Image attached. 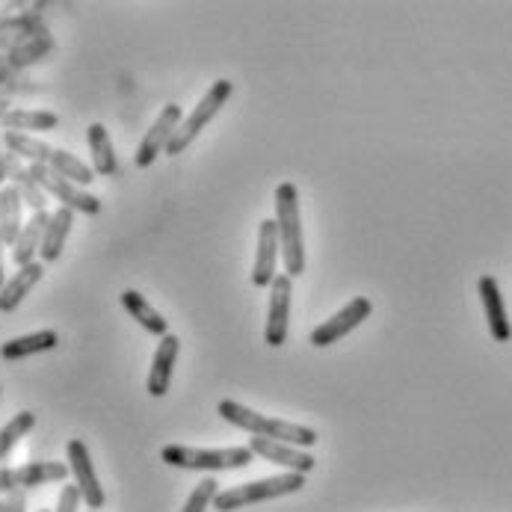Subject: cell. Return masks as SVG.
Wrapping results in <instances>:
<instances>
[{"mask_svg":"<svg viewBox=\"0 0 512 512\" xmlns=\"http://www.w3.org/2000/svg\"><path fill=\"white\" fill-rule=\"evenodd\" d=\"M48 222H51V214H45V211H36L30 220L24 222V228H21L15 246H12V261H15V267H27V264L36 261V255H39V249H42V237H45Z\"/></svg>","mask_w":512,"mask_h":512,"instance_id":"cell-17","label":"cell"},{"mask_svg":"<svg viewBox=\"0 0 512 512\" xmlns=\"http://www.w3.org/2000/svg\"><path fill=\"white\" fill-rule=\"evenodd\" d=\"M83 504V495L77 486H63L60 489V498H57V510L51 512H77Z\"/></svg>","mask_w":512,"mask_h":512,"instance_id":"cell-28","label":"cell"},{"mask_svg":"<svg viewBox=\"0 0 512 512\" xmlns=\"http://www.w3.org/2000/svg\"><path fill=\"white\" fill-rule=\"evenodd\" d=\"M86 146H89V154H92V169L95 175L101 178H110L119 172V160H116V148L110 143V134L101 122H92L86 128Z\"/></svg>","mask_w":512,"mask_h":512,"instance_id":"cell-19","label":"cell"},{"mask_svg":"<svg viewBox=\"0 0 512 512\" xmlns=\"http://www.w3.org/2000/svg\"><path fill=\"white\" fill-rule=\"evenodd\" d=\"M3 143L6 148H12L15 154L33 160V163H42L48 166L51 163V154H54V146H48L45 140H36L30 134H15V131H3Z\"/></svg>","mask_w":512,"mask_h":512,"instance_id":"cell-25","label":"cell"},{"mask_svg":"<svg viewBox=\"0 0 512 512\" xmlns=\"http://www.w3.org/2000/svg\"><path fill=\"white\" fill-rule=\"evenodd\" d=\"M66 456H69V471H72L74 486H77L80 495H83V504L89 507V512L104 510L107 495H104V486L98 483V474H95L92 453H89L86 441L69 439V444H66Z\"/></svg>","mask_w":512,"mask_h":512,"instance_id":"cell-9","label":"cell"},{"mask_svg":"<svg viewBox=\"0 0 512 512\" xmlns=\"http://www.w3.org/2000/svg\"><path fill=\"white\" fill-rule=\"evenodd\" d=\"M291 296L293 279L288 273L276 276L270 285V308H267V326H264V344L282 347L288 344V326H291Z\"/></svg>","mask_w":512,"mask_h":512,"instance_id":"cell-10","label":"cell"},{"mask_svg":"<svg viewBox=\"0 0 512 512\" xmlns=\"http://www.w3.org/2000/svg\"><path fill=\"white\" fill-rule=\"evenodd\" d=\"M42 276H45V264L42 261L18 267V273L12 279H6V285L0 288V314L15 311L24 302V296H30V291L42 282Z\"/></svg>","mask_w":512,"mask_h":512,"instance_id":"cell-16","label":"cell"},{"mask_svg":"<svg viewBox=\"0 0 512 512\" xmlns=\"http://www.w3.org/2000/svg\"><path fill=\"white\" fill-rule=\"evenodd\" d=\"M57 175H63L66 181H72L77 187H89L92 181H95V169L92 166H86L80 157H74L72 151H66V148H54V154H51V163H48Z\"/></svg>","mask_w":512,"mask_h":512,"instance_id":"cell-23","label":"cell"},{"mask_svg":"<svg viewBox=\"0 0 512 512\" xmlns=\"http://www.w3.org/2000/svg\"><path fill=\"white\" fill-rule=\"evenodd\" d=\"M0 228H3V243L15 246L18 234H21V196L15 187H6L0 193Z\"/></svg>","mask_w":512,"mask_h":512,"instance_id":"cell-24","label":"cell"},{"mask_svg":"<svg viewBox=\"0 0 512 512\" xmlns=\"http://www.w3.org/2000/svg\"><path fill=\"white\" fill-rule=\"evenodd\" d=\"M370 314H373V302L367 296H353V302H347L338 314H332L317 329H311L308 344L311 347H320V350L329 347V344H338L341 338H347L350 332H356Z\"/></svg>","mask_w":512,"mask_h":512,"instance_id":"cell-7","label":"cell"},{"mask_svg":"<svg viewBox=\"0 0 512 512\" xmlns=\"http://www.w3.org/2000/svg\"><path fill=\"white\" fill-rule=\"evenodd\" d=\"M305 489V474H293L285 471L279 477H264V480H252V483H240L231 489H222L214 501L217 512H234L261 501H273V498H285V495H296Z\"/></svg>","mask_w":512,"mask_h":512,"instance_id":"cell-4","label":"cell"},{"mask_svg":"<svg viewBox=\"0 0 512 512\" xmlns=\"http://www.w3.org/2000/svg\"><path fill=\"white\" fill-rule=\"evenodd\" d=\"M217 415L222 421L234 424L237 430H246L258 439H273V441H285V444H293V447H314L317 444V433L311 427H302V424H291V421H282V418H270V415H261L237 400H220L217 406Z\"/></svg>","mask_w":512,"mask_h":512,"instance_id":"cell-1","label":"cell"},{"mask_svg":"<svg viewBox=\"0 0 512 512\" xmlns=\"http://www.w3.org/2000/svg\"><path fill=\"white\" fill-rule=\"evenodd\" d=\"M60 344V335L54 329H42V332H30V335H21V338H12L0 347V359L6 362H21V359H30V356H39V353H51L57 350Z\"/></svg>","mask_w":512,"mask_h":512,"instance_id":"cell-18","label":"cell"},{"mask_svg":"<svg viewBox=\"0 0 512 512\" xmlns=\"http://www.w3.org/2000/svg\"><path fill=\"white\" fill-rule=\"evenodd\" d=\"M33 427H36V415L33 412H18L9 424L0 427V462L15 450V444L24 439Z\"/></svg>","mask_w":512,"mask_h":512,"instance_id":"cell-26","label":"cell"},{"mask_svg":"<svg viewBox=\"0 0 512 512\" xmlns=\"http://www.w3.org/2000/svg\"><path fill=\"white\" fill-rule=\"evenodd\" d=\"M122 308L146 329L148 335H157V338H163V335H169V320L148 302L146 296L140 291H122Z\"/></svg>","mask_w":512,"mask_h":512,"instance_id":"cell-21","label":"cell"},{"mask_svg":"<svg viewBox=\"0 0 512 512\" xmlns=\"http://www.w3.org/2000/svg\"><path fill=\"white\" fill-rule=\"evenodd\" d=\"M39 512H48V510H39Z\"/></svg>","mask_w":512,"mask_h":512,"instance_id":"cell-32","label":"cell"},{"mask_svg":"<svg viewBox=\"0 0 512 512\" xmlns=\"http://www.w3.org/2000/svg\"><path fill=\"white\" fill-rule=\"evenodd\" d=\"M160 459L172 468L184 471H234L246 468L255 453L249 447H220V450H205V447H187V444H166L160 450Z\"/></svg>","mask_w":512,"mask_h":512,"instance_id":"cell-3","label":"cell"},{"mask_svg":"<svg viewBox=\"0 0 512 512\" xmlns=\"http://www.w3.org/2000/svg\"><path fill=\"white\" fill-rule=\"evenodd\" d=\"M6 243H3V228H0V249H3ZM6 285V279H3V252H0V288Z\"/></svg>","mask_w":512,"mask_h":512,"instance_id":"cell-30","label":"cell"},{"mask_svg":"<svg viewBox=\"0 0 512 512\" xmlns=\"http://www.w3.org/2000/svg\"><path fill=\"white\" fill-rule=\"evenodd\" d=\"M69 477L66 462H27L18 468H0V495L39 489L48 483H63Z\"/></svg>","mask_w":512,"mask_h":512,"instance_id":"cell-8","label":"cell"},{"mask_svg":"<svg viewBox=\"0 0 512 512\" xmlns=\"http://www.w3.org/2000/svg\"><path fill=\"white\" fill-rule=\"evenodd\" d=\"M249 450H252L255 456L273 462V465H282L285 471H293V474H308V471H314V465H317V459H314L308 450L293 447V444H285V441L258 439V436H252V439H249Z\"/></svg>","mask_w":512,"mask_h":512,"instance_id":"cell-13","label":"cell"},{"mask_svg":"<svg viewBox=\"0 0 512 512\" xmlns=\"http://www.w3.org/2000/svg\"><path fill=\"white\" fill-rule=\"evenodd\" d=\"M60 125V116L51 110H9L0 113V128L27 134V131H54Z\"/></svg>","mask_w":512,"mask_h":512,"instance_id":"cell-22","label":"cell"},{"mask_svg":"<svg viewBox=\"0 0 512 512\" xmlns=\"http://www.w3.org/2000/svg\"><path fill=\"white\" fill-rule=\"evenodd\" d=\"M276 205V228H279V246L285 273L296 279L305 273V234H302V217H299V190L291 181H282L273 196Z\"/></svg>","mask_w":512,"mask_h":512,"instance_id":"cell-2","label":"cell"},{"mask_svg":"<svg viewBox=\"0 0 512 512\" xmlns=\"http://www.w3.org/2000/svg\"><path fill=\"white\" fill-rule=\"evenodd\" d=\"M30 178H33L45 193H51V196L60 202V208H69V211L86 214V217L101 214V199H98V196H92L89 190H83V187H77L72 181H66V178L57 175L51 166L33 163V166H30Z\"/></svg>","mask_w":512,"mask_h":512,"instance_id":"cell-6","label":"cell"},{"mask_svg":"<svg viewBox=\"0 0 512 512\" xmlns=\"http://www.w3.org/2000/svg\"><path fill=\"white\" fill-rule=\"evenodd\" d=\"M0 512H6V501H0Z\"/></svg>","mask_w":512,"mask_h":512,"instance_id":"cell-31","label":"cell"},{"mask_svg":"<svg viewBox=\"0 0 512 512\" xmlns=\"http://www.w3.org/2000/svg\"><path fill=\"white\" fill-rule=\"evenodd\" d=\"M6 512H27V492L6 495Z\"/></svg>","mask_w":512,"mask_h":512,"instance_id":"cell-29","label":"cell"},{"mask_svg":"<svg viewBox=\"0 0 512 512\" xmlns=\"http://www.w3.org/2000/svg\"><path fill=\"white\" fill-rule=\"evenodd\" d=\"M279 228L276 220H261L258 222V249H255V264L249 273V282L255 288H270L276 282V270H279Z\"/></svg>","mask_w":512,"mask_h":512,"instance_id":"cell-12","label":"cell"},{"mask_svg":"<svg viewBox=\"0 0 512 512\" xmlns=\"http://www.w3.org/2000/svg\"><path fill=\"white\" fill-rule=\"evenodd\" d=\"M220 492V483H217L214 477H205L202 483H196V489L190 492V498H187V504H184V510L181 512H205L214 501H217Z\"/></svg>","mask_w":512,"mask_h":512,"instance_id":"cell-27","label":"cell"},{"mask_svg":"<svg viewBox=\"0 0 512 512\" xmlns=\"http://www.w3.org/2000/svg\"><path fill=\"white\" fill-rule=\"evenodd\" d=\"M234 95V83L231 80H217V83H211V89L199 98V104L181 119V125H178V131H175V137H172V143L166 148V154L169 157H178L184 148L190 146L214 119H217V113H220L222 107L228 104V98Z\"/></svg>","mask_w":512,"mask_h":512,"instance_id":"cell-5","label":"cell"},{"mask_svg":"<svg viewBox=\"0 0 512 512\" xmlns=\"http://www.w3.org/2000/svg\"><path fill=\"white\" fill-rule=\"evenodd\" d=\"M480 299H483V311H486V320H489V332L498 344H507L512 338L510 317H507V305H504V296H501V285L495 276H483L480 285Z\"/></svg>","mask_w":512,"mask_h":512,"instance_id":"cell-15","label":"cell"},{"mask_svg":"<svg viewBox=\"0 0 512 512\" xmlns=\"http://www.w3.org/2000/svg\"><path fill=\"white\" fill-rule=\"evenodd\" d=\"M178 353H181V341L178 335H163L157 350H154V359H151V370H148L146 391L151 397H166L169 394V382H172V370L178 362Z\"/></svg>","mask_w":512,"mask_h":512,"instance_id":"cell-14","label":"cell"},{"mask_svg":"<svg viewBox=\"0 0 512 512\" xmlns=\"http://www.w3.org/2000/svg\"><path fill=\"white\" fill-rule=\"evenodd\" d=\"M181 119H184V113H181L178 104H166V107L160 110V116L154 119V125L148 128L143 143H140L137 154H134V163H137L140 169H148L160 154H166V148L172 143V137H175L178 125H181Z\"/></svg>","mask_w":512,"mask_h":512,"instance_id":"cell-11","label":"cell"},{"mask_svg":"<svg viewBox=\"0 0 512 512\" xmlns=\"http://www.w3.org/2000/svg\"><path fill=\"white\" fill-rule=\"evenodd\" d=\"M72 225L74 211H69V208H57V211L51 214V222H48L45 237H42V249H39L42 264H54V261L63 255L66 240H69V234H72Z\"/></svg>","mask_w":512,"mask_h":512,"instance_id":"cell-20","label":"cell"}]
</instances>
